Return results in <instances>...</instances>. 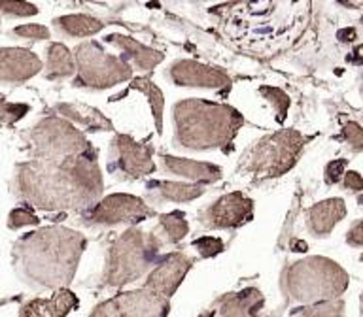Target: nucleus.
<instances>
[{
    "label": "nucleus",
    "instance_id": "obj_1",
    "mask_svg": "<svg viewBox=\"0 0 363 317\" xmlns=\"http://www.w3.org/2000/svg\"><path fill=\"white\" fill-rule=\"evenodd\" d=\"M16 191L25 202L48 212L95 206L102 192L95 149L67 157H34L17 164Z\"/></svg>",
    "mask_w": 363,
    "mask_h": 317
},
{
    "label": "nucleus",
    "instance_id": "obj_2",
    "mask_svg": "<svg viewBox=\"0 0 363 317\" xmlns=\"http://www.w3.org/2000/svg\"><path fill=\"white\" fill-rule=\"evenodd\" d=\"M85 238L67 226H44L28 232L13 246V268L34 289H61L72 282Z\"/></svg>",
    "mask_w": 363,
    "mask_h": 317
},
{
    "label": "nucleus",
    "instance_id": "obj_3",
    "mask_svg": "<svg viewBox=\"0 0 363 317\" xmlns=\"http://www.w3.org/2000/svg\"><path fill=\"white\" fill-rule=\"evenodd\" d=\"M295 0H246L227 10L221 30L235 47L272 55L294 42Z\"/></svg>",
    "mask_w": 363,
    "mask_h": 317
},
{
    "label": "nucleus",
    "instance_id": "obj_4",
    "mask_svg": "<svg viewBox=\"0 0 363 317\" xmlns=\"http://www.w3.org/2000/svg\"><path fill=\"white\" fill-rule=\"evenodd\" d=\"M176 142L189 149L223 147L242 127V115L235 108L203 98H187L172 108Z\"/></svg>",
    "mask_w": 363,
    "mask_h": 317
},
{
    "label": "nucleus",
    "instance_id": "obj_5",
    "mask_svg": "<svg viewBox=\"0 0 363 317\" xmlns=\"http://www.w3.org/2000/svg\"><path fill=\"white\" fill-rule=\"evenodd\" d=\"M161 240L152 232L129 229L112 243L108 251L104 283L110 287H121L140 279L159 257Z\"/></svg>",
    "mask_w": 363,
    "mask_h": 317
},
{
    "label": "nucleus",
    "instance_id": "obj_6",
    "mask_svg": "<svg viewBox=\"0 0 363 317\" xmlns=\"http://www.w3.org/2000/svg\"><path fill=\"white\" fill-rule=\"evenodd\" d=\"M301 147L303 140L299 132L280 130L255 142V146L242 157L240 168L255 178H274L294 166Z\"/></svg>",
    "mask_w": 363,
    "mask_h": 317
},
{
    "label": "nucleus",
    "instance_id": "obj_7",
    "mask_svg": "<svg viewBox=\"0 0 363 317\" xmlns=\"http://www.w3.org/2000/svg\"><path fill=\"white\" fill-rule=\"evenodd\" d=\"M34 157H67L93 151L84 132L61 117H45L27 134Z\"/></svg>",
    "mask_w": 363,
    "mask_h": 317
},
{
    "label": "nucleus",
    "instance_id": "obj_8",
    "mask_svg": "<svg viewBox=\"0 0 363 317\" xmlns=\"http://www.w3.org/2000/svg\"><path fill=\"white\" fill-rule=\"evenodd\" d=\"M76 62L79 72L78 83L87 87L108 89L112 85L127 81L133 76V70L127 62L108 55L95 42L79 45L76 50Z\"/></svg>",
    "mask_w": 363,
    "mask_h": 317
},
{
    "label": "nucleus",
    "instance_id": "obj_9",
    "mask_svg": "<svg viewBox=\"0 0 363 317\" xmlns=\"http://www.w3.org/2000/svg\"><path fill=\"white\" fill-rule=\"evenodd\" d=\"M333 263L323 259H308L291 266L284 277V285L291 296L299 300H316L323 296H335L342 291L346 282H320L318 277Z\"/></svg>",
    "mask_w": 363,
    "mask_h": 317
},
{
    "label": "nucleus",
    "instance_id": "obj_10",
    "mask_svg": "<svg viewBox=\"0 0 363 317\" xmlns=\"http://www.w3.org/2000/svg\"><path fill=\"white\" fill-rule=\"evenodd\" d=\"M170 310L169 296L142 287L140 291L121 293L96 306L93 316H167Z\"/></svg>",
    "mask_w": 363,
    "mask_h": 317
},
{
    "label": "nucleus",
    "instance_id": "obj_11",
    "mask_svg": "<svg viewBox=\"0 0 363 317\" xmlns=\"http://www.w3.org/2000/svg\"><path fill=\"white\" fill-rule=\"evenodd\" d=\"M155 215L142 198L133 195H110L93 208L89 215L91 225H119V223H140Z\"/></svg>",
    "mask_w": 363,
    "mask_h": 317
},
{
    "label": "nucleus",
    "instance_id": "obj_12",
    "mask_svg": "<svg viewBox=\"0 0 363 317\" xmlns=\"http://www.w3.org/2000/svg\"><path fill=\"white\" fill-rule=\"evenodd\" d=\"M254 202L242 192H229L212 202L201 215V225L206 229H233L252 219Z\"/></svg>",
    "mask_w": 363,
    "mask_h": 317
},
{
    "label": "nucleus",
    "instance_id": "obj_13",
    "mask_svg": "<svg viewBox=\"0 0 363 317\" xmlns=\"http://www.w3.org/2000/svg\"><path fill=\"white\" fill-rule=\"evenodd\" d=\"M110 168L123 172L129 178L152 174L155 170L152 158V149L140 142H135L130 136L119 134L112 140V163Z\"/></svg>",
    "mask_w": 363,
    "mask_h": 317
},
{
    "label": "nucleus",
    "instance_id": "obj_14",
    "mask_svg": "<svg viewBox=\"0 0 363 317\" xmlns=\"http://www.w3.org/2000/svg\"><path fill=\"white\" fill-rule=\"evenodd\" d=\"M42 70V62L33 51L21 47L0 50V85H17Z\"/></svg>",
    "mask_w": 363,
    "mask_h": 317
},
{
    "label": "nucleus",
    "instance_id": "obj_15",
    "mask_svg": "<svg viewBox=\"0 0 363 317\" xmlns=\"http://www.w3.org/2000/svg\"><path fill=\"white\" fill-rule=\"evenodd\" d=\"M193 266V259H189L186 253H170L155 270L147 276L144 287L152 289L155 293L163 296H172L176 289L180 287L184 277Z\"/></svg>",
    "mask_w": 363,
    "mask_h": 317
},
{
    "label": "nucleus",
    "instance_id": "obj_16",
    "mask_svg": "<svg viewBox=\"0 0 363 317\" xmlns=\"http://www.w3.org/2000/svg\"><path fill=\"white\" fill-rule=\"evenodd\" d=\"M170 78L182 87H210L220 89L231 83L229 76L216 68L204 67L195 61H178L170 67Z\"/></svg>",
    "mask_w": 363,
    "mask_h": 317
},
{
    "label": "nucleus",
    "instance_id": "obj_17",
    "mask_svg": "<svg viewBox=\"0 0 363 317\" xmlns=\"http://www.w3.org/2000/svg\"><path fill=\"white\" fill-rule=\"evenodd\" d=\"M78 299L72 291L61 287L57 289L55 294L50 299H34L28 304H25L19 311V316H45V317H61L78 308Z\"/></svg>",
    "mask_w": 363,
    "mask_h": 317
},
{
    "label": "nucleus",
    "instance_id": "obj_18",
    "mask_svg": "<svg viewBox=\"0 0 363 317\" xmlns=\"http://www.w3.org/2000/svg\"><path fill=\"white\" fill-rule=\"evenodd\" d=\"M265 299L257 289H244L240 293H229L218 300L216 316H255L263 308Z\"/></svg>",
    "mask_w": 363,
    "mask_h": 317
},
{
    "label": "nucleus",
    "instance_id": "obj_19",
    "mask_svg": "<svg viewBox=\"0 0 363 317\" xmlns=\"http://www.w3.org/2000/svg\"><path fill=\"white\" fill-rule=\"evenodd\" d=\"M163 164L164 168L172 174H178L191 181H199V183H214L221 178L220 166L210 163H199V161H189V158L164 155Z\"/></svg>",
    "mask_w": 363,
    "mask_h": 317
},
{
    "label": "nucleus",
    "instance_id": "obj_20",
    "mask_svg": "<svg viewBox=\"0 0 363 317\" xmlns=\"http://www.w3.org/2000/svg\"><path fill=\"white\" fill-rule=\"evenodd\" d=\"M345 215V202L335 198V200H325V202H320L318 206L308 212V226L316 234H328L337 221Z\"/></svg>",
    "mask_w": 363,
    "mask_h": 317
},
{
    "label": "nucleus",
    "instance_id": "obj_21",
    "mask_svg": "<svg viewBox=\"0 0 363 317\" xmlns=\"http://www.w3.org/2000/svg\"><path fill=\"white\" fill-rule=\"evenodd\" d=\"M147 189L152 195H157L159 198L170 200V202H189L204 192L201 185H189V183H178V181H150Z\"/></svg>",
    "mask_w": 363,
    "mask_h": 317
},
{
    "label": "nucleus",
    "instance_id": "obj_22",
    "mask_svg": "<svg viewBox=\"0 0 363 317\" xmlns=\"http://www.w3.org/2000/svg\"><path fill=\"white\" fill-rule=\"evenodd\" d=\"M108 42L119 45L121 50H125V55L129 57L130 61L135 62L138 68H142V70H150V68L155 67V64L161 62V59H163L161 53L147 50V47H144V45L138 44V42L133 38H125V36H108Z\"/></svg>",
    "mask_w": 363,
    "mask_h": 317
},
{
    "label": "nucleus",
    "instance_id": "obj_23",
    "mask_svg": "<svg viewBox=\"0 0 363 317\" xmlns=\"http://www.w3.org/2000/svg\"><path fill=\"white\" fill-rule=\"evenodd\" d=\"M59 112H61L65 117L74 119V121H78L79 125H84L87 129H112V123H110L99 110H95V108L82 106V104H61V106H59Z\"/></svg>",
    "mask_w": 363,
    "mask_h": 317
},
{
    "label": "nucleus",
    "instance_id": "obj_24",
    "mask_svg": "<svg viewBox=\"0 0 363 317\" xmlns=\"http://www.w3.org/2000/svg\"><path fill=\"white\" fill-rule=\"evenodd\" d=\"M48 70L45 76L48 78H65V76H72L76 70L74 59L70 51L62 44H53L48 50Z\"/></svg>",
    "mask_w": 363,
    "mask_h": 317
},
{
    "label": "nucleus",
    "instance_id": "obj_25",
    "mask_svg": "<svg viewBox=\"0 0 363 317\" xmlns=\"http://www.w3.org/2000/svg\"><path fill=\"white\" fill-rule=\"evenodd\" d=\"M57 27L72 36H91V34L99 33L102 25L87 16H68L57 19Z\"/></svg>",
    "mask_w": 363,
    "mask_h": 317
},
{
    "label": "nucleus",
    "instance_id": "obj_26",
    "mask_svg": "<svg viewBox=\"0 0 363 317\" xmlns=\"http://www.w3.org/2000/svg\"><path fill=\"white\" fill-rule=\"evenodd\" d=\"M159 225L163 229V232L167 234V240L170 243L180 242L186 238V234L189 232V223H187L186 215L182 212H170V214L163 215L159 219Z\"/></svg>",
    "mask_w": 363,
    "mask_h": 317
},
{
    "label": "nucleus",
    "instance_id": "obj_27",
    "mask_svg": "<svg viewBox=\"0 0 363 317\" xmlns=\"http://www.w3.org/2000/svg\"><path fill=\"white\" fill-rule=\"evenodd\" d=\"M130 87L142 91V93H146L147 100H150V106H152L153 117H155V127H157V130L161 132V129H163V93H161L159 87H155L152 81H147V79H136Z\"/></svg>",
    "mask_w": 363,
    "mask_h": 317
},
{
    "label": "nucleus",
    "instance_id": "obj_28",
    "mask_svg": "<svg viewBox=\"0 0 363 317\" xmlns=\"http://www.w3.org/2000/svg\"><path fill=\"white\" fill-rule=\"evenodd\" d=\"M28 112L27 104H13V102L0 100V125H13L19 119L25 117V113Z\"/></svg>",
    "mask_w": 363,
    "mask_h": 317
},
{
    "label": "nucleus",
    "instance_id": "obj_29",
    "mask_svg": "<svg viewBox=\"0 0 363 317\" xmlns=\"http://www.w3.org/2000/svg\"><path fill=\"white\" fill-rule=\"evenodd\" d=\"M193 248L197 249L201 257H214L223 251V242L216 236H201L193 240Z\"/></svg>",
    "mask_w": 363,
    "mask_h": 317
},
{
    "label": "nucleus",
    "instance_id": "obj_30",
    "mask_svg": "<svg viewBox=\"0 0 363 317\" xmlns=\"http://www.w3.org/2000/svg\"><path fill=\"white\" fill-rule=\"evenodd\" d=\"M0 11H4L8 16H34L36 13V8L28 2H23V0H0Z\"/></svg>",
    "mask_w": 363,
    "mask_h": 317
},
{
    "label": "nucleus",
    "instance_id": "obj_31",
    "mask_svg": "<svg viewBox=\"0 0 363 317\" xmlns=\"http://www.w3.org/2000/svg\"><path fill=\"white\" fill-rule=\"evenodd\" d=\"M38 217L30 212L28 208H16L11 209L10 215H8V226L10 229H21V226H27V225H36L38 223Z\"/></svg>",
    "mask_w": 363,
    "mask_h": 317
},
{
    "label": "nucleus",
    "instance_id": "obj_32",
    "mask_svg": "<svg viewBox=\"0 0 363 317\" xmlns=\"http://www.w3.org/2000/svg\"><path fill=\"white\" fill-rule=\"evenodd\" d=\"M13 34L21 36V38H30V40H45L50 38V30L42 25H23L13 30Z\"/></svg>",
    "mask_w": 363,
    "mask_h": 317
},
{
    "label": "nucleus",
    "instance_id": "obj_33",
    "mask_svg": "<svg viewBox=\"0 0 363 317\" xmlns=\"http://www.w3.org/2000/svg\"><path fill=\"white\" fill-rule=\"evenodd\" d=\"M261 93H263L265 96H269V100L274 102L278 115H280V119H282L284 117V110L280 108V102H282V104H289L288 96L284 95L280 89H272V87H261Z\"/></svg>",
    "mask_w": 363,
    "mask_h": 317
},
{
    "label": "nucleus",
    "instance_id": "obj_34",
    "mask_svg": "<svg viewBox=\"0 0 363 317\" xmlns=\"http://www.w3.org/2000/svg\"><path fill=\"white\" fill-rule=\"evenodd\" d=\"M346 138H348V142L350 144H354V147H363V130L357 127V125H348L346 127Z\"/></svg>",
    "mask_w": 363,
    "mask_h": 317
},
{
    "label": "nucleus",
    "instance_id": "obj_35",
    "mask_svg": "<svg viewBox=\"0 0 363 317\" xmlns=\"http://www.w3.org/2000/svg\"><path fill=\"white\" fill-rule=\"evenodd\" d=\"M342 166H345V161H333V163H329L328 166L329 183H335V181L340 180V175H342Z\"/></svg>",
    "mask_w": 363,
    "mask_h": 317
},
{
    "label": "nucleus",
    "instance_id": "obj_36",
    "mask_svg": "<svg viewBox=\"0 0 363 317\" xmlns=\"http://www.w3.org/2000/svg\"><path fill=\"white\" fill-rule=\"evenodd\" d=\"M345 183L346 187H350V189H363V180L356 174V172H348Z\"/></svg>",
    "mask_w": 363,
    "mask_h": 317
}]
</instances>
